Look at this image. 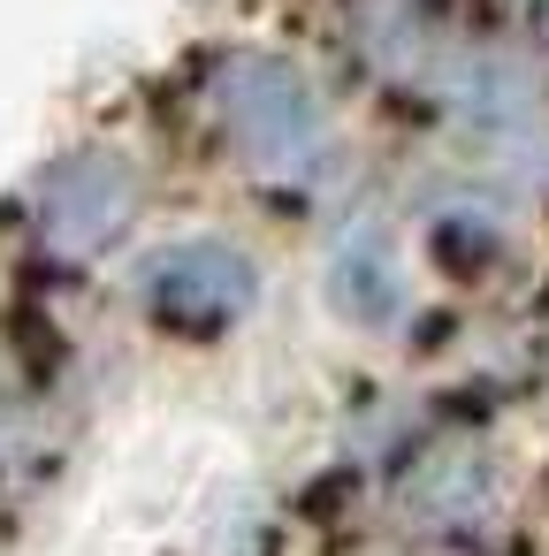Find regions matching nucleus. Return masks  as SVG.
<instances>
[{"instance_id": "obj_2", "label": "nucleus", "mask_w": 549, "mask_h": 556, "mask_svg": "<svg viewBox=\"0 0 549 556\" xmlns=\"http://www.w3.org/2000/svg\"><path fill=\"white\" fill-rule=\"evenodd\" d=\"M32 222H39V244L54 260H92L138 222V168L115 153H70L47 168Z\"/></svg>"}, {"instance_id": "obj_3", "label": "nucleus", "mask_w": 549, "mask_h": 556, "mask_svg": "<svg viewBox=\"0 0 549 556\" xmlns=\"http://www.w3.org/2000/svg\"><path fill=\"white\" fill-rule=\"evenodd\" d=\"M146 305L169 320V328H191V336H214L229 320H245L260 305V260L229 237H184L169 252H153L146 267Z\"/></svg>"}, {"instance_id": "obj_1", "label": "nucleus", "mask_w": 549, "mask_h": 556, "mask_svg": "<svg viewBox=\"0 0 549 556\" xmlns=\"http://www.w3.org/2000/svg\"><path fill=\"white\" fill-rule=\"evenodd\" d=\"M222 108H229V138L267 176H313L328 161V108L290 62L237 54L222 70Z\"/></svg>"}, {"instance_id": "obj_4", "label": "nucleus", "mask_w": 549, "mask_h": 556, "mask_svg": "<svg viewBox=\"0 0 549 556\" xmlns=\"http://www.w3.org/2000/svg\"><path fill=\"white\" fill-rule=\"evenodd\" d=\"M328 305L359 328H382L397 305H404V275H397V244L382 222H351L336 244H328Z\"/></svg>"}]
</instances>
